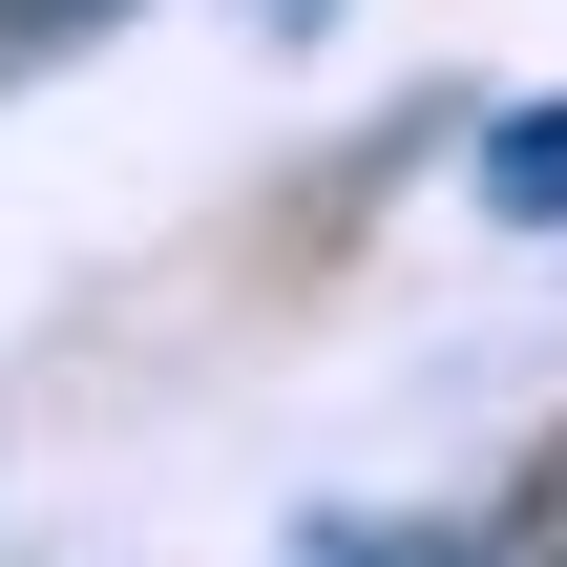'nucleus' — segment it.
<instances>
[{"label": "nucleus", "mask_w": 567, "mask_h": 567, "mask_svg": "<svg viewBox=\"0 0 567 567\" xmlns=\"http://www.w3.org/2000/svg\"><path fill=\"white\" fill-rule=\"evenodd\" d=\"M484 210L505 231H567V105H505L484 126Z\"/></svg>", "instance_id": "nucleus-1"}, {"label": "nucleus", "mask_w": 567, "mask_h": 567, "mask_svg": "<svg viewBox=\"0 0 567 567\" xmlns=\"http://www.w3.org/2000/svg\"><path fill=\"white\" fill-rule=\"evenodd\" d=\"M463 547H526V567L567 547V442H547V463H526V505H484V526H463Z\"/></svg>", "instance_id": "nucleus-2"}, {"label": "nucleus", "mask_w": 567, "mask_h": 567, "mask_svg": "<svg viewBox=\"0 0 567 567\" xmlns=\"http://www.w3.org/2000/svg\"><path fill=\"white\" fill-rule=\"evenodd\" d=\"M84 21H126V0H0V63L21 42H84Z\"/></svg>", "instance_id": "nucleus-3"}]
</instances>
